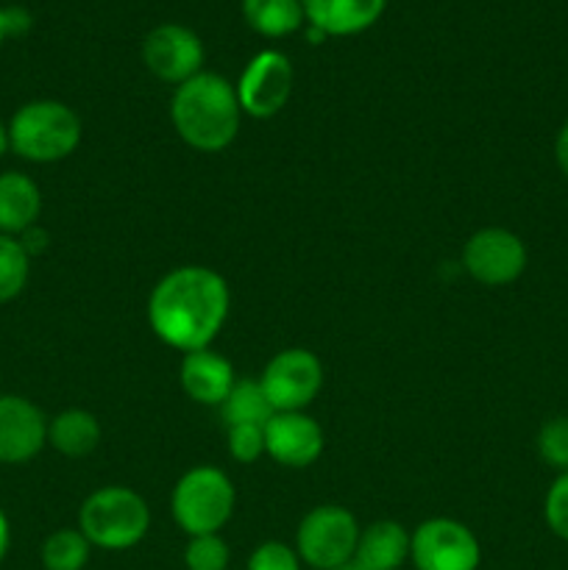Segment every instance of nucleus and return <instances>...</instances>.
Masks as SVG:
<instances>
[{"mask_svg":"<svg viewBox=\"0 0 568 570\" xmlns=\"http://www.w3.org/2000/svg\"><path fill=\"white\" fill-rule=\"evenodd\" d=\"M237 507V490L232 479L212 465L189 468L170 495V512L182 532L189 538L217 534Z\"/></svg>","mask_w":568,"mask_h":570,"instance_id":"nucleus-5","label":"nucleus"},{"mask_svg":"<svg viewBox=\"0 0 568 570\" xmlns=\"http://www.w3.org/2000/svg\"><path fill=\"white\" fill-rule=\"evenodd\" d=\"M228 454L251 465L265 454V426H228Z\"/></svg>","mask_w":568,"mask_h":570,"instance_id":"nucleus-25","label":"nucleus"},{"mask_svg":"<svg viewBox=\"0 0 568 570\" xmlns=\"http://www.w3.org/2000/svg\"><path fill=\"white\" fill-rule=\"evenodd\" d=\"M334 570H368V568L360 566V562H356V560H351V562H345V566H340V568H334Z\"/></svg>","mask_w":568,"mask_h":570,"instance_id":"nucleus-33","label":"nucleus"},{"mask_svg":"<svg viewBox=\"0 0 568 570\" xmlns=\"http://www.w3.org/2000/svg\"><path fill=\"white\" fill-rule=\"evenodd\" d=\"M31 276V256L22 250L20 239L0 234V304H9L26 289Z\"/></svg>","mask_w":568,"mask_h":570,"instance_id":"nucleus-22","label":"nucleus"},{"mask_svg":"<svg viewBox=\"0 0 568 570\" xmlns=\"http://www.w3.org/2000/svg\"><path fill=\"white\" fill-rule=\"evenodd\" d=\"M248 570H301V557L290 546L278 543V540H267V543L254 549Z\"/></svg>","mask_w":568,"mask_h":570,"instance_id":"nucleus-27","label":"nucleus"},{"mask_svg":"<svg viewBox=\"0 0 568 570\" xmlns=\"http://www.w3.org/2000/svg\"><path fill=\"white\" fill-rule=\"evenodd\" d=\"M178 376H182V390L187 399L200 406H221L237 384L232 362L212 348L184 354Z\"/></svg>","mask_w":568,"mask_h":570,"instance_id":"nucleus-14","label":"nucleus"},{"mask_svg":"<svg viewBox=\"0 0 568 570\" xmlns=\"http://www.w3.org/2000/svg\"><path fill=\"white\" fill-rule=\"evenodd\" d=\"M170 120L178 137L200 154H221L237 139L239 109L237 87L217 72L193 76L176 87L170 100Z\"/></svg>","mask_w":568,"mask_h":570,"instance_id":"nucleus-2","label":"nucleus"},{"mask_svg":"<svg viewBox=\"0 0 568 570\" xmlns=\"http://www.w3.org/2000/svg\"><path fill=\"white\" fill-rule=\"evenodd\" d=\"M9 546H11V527L6 512L0 510V562H3L6 554H9Z\"/></svg>","mask_w":568,"mask_h":570,"instance_id":"nucleus-30","label":"nucleus"},{"mask_svg":"<svg viewBox=\"0 0 568 570\" xmlns=\"http://www.w3.org/2000/svg\"><path fill=\"white\" fill-rule=\"evenodd\" d=\"M323 429L306 412H276L265 423V454L284 468H310L323 454Z\"/></svg>","mask_w":568,"mask_h":570,"instance_id":"nucleus-13","label":"nucleus"},{"mask_svg":"<svg viewBox=\"0 0 568 570\" xmlns=\"http://www.w3.org/2000/svg\"><path fill=\"white\" fill-rule=\"evenodd\" d=\"M42 215V193L31 176L17 170L0 173V234L20 237L37 226Z\"/></svg>","mask_w":568,"mask_h":570,"instance_id":"nucleus-16","label":"nucleus"},{"mask_svg":"<svg viewBox=\"0 0 568 570\" xmlns=\"http://www.w3.org/2000/svg\"><path fill=\"white\" fill-rule=\"evenodd\" d=\"M360 523L345 507L323 504L306 512L295 532L301 562L315 570H334L354 560L360 543Z\"/></svg>","mask_w":568,"mask_h":570,"instance_id":"nucleus-6","label":"nucleus"},{"mask_svg":"<svg viewBox=\"0 0 568 570\" xmlns=\"http://www.w3.org/2000/svg\"><path fill=\"white\" fill-rule=\"evenodd\" d=\"M293 65L278 50H262L245 65L237 81V98L243 115L254 120H271L287 106L293 95Z\"/></svg>","mask_w":568,"mask_h":570,"instance_id":"nucleus-10","label":"nucleus"},{"mask_svg":"<svg viewBox=\"0 0 568 570\" xmlns=\"http://www.w3.org/2000/svg\"><path fill=\"white\" fill-rule=\"evenodd\" d=\"M262 390L276 412H304L323 387V365L312 351L284 348L259 376Z\"/></svg>","mask_w":568,"mask_h":570,"instance_id":"nucleus-8","label":"nucleus"},{"mask_svg":"<svg viewBox=\"0 0 568 570\" xmlns=\"http://www.w3.org/2000/svg\"><path fill=\"white\" fill-rule=\"evenodd\" d=\"M410 560L418 570H477L482 549L466 523L454 518H429L412 532Z\"/></svg>","mask_w":568,"mask_h":570,"instance_id":"nucleus-7","label":"nucleus"},{"mask_svg":"<svg viewBox=\"0 0 568 570\" xmlns=\"http://www.w3.org/2000/svg\"><path fill=\"white\" fill-rule=\"evenodd\" d=\"M78 529L98 549L126 551L148 534L150 510L137 490L109 484L87 495L78 510Z\"/></svg>","mask_w":568,"mask_h":570,"instance_id":"nucleus-4","label":"nucleus"},{"mask_svg":"<svg viewBox=\"0 0 568 570\" xmlns=\"http://www.w3.org/2000/svg\"><path fill=\"white\" fill-rule=\"evenodd\" d=\"M243 17L256 33L271 39L290 37L306 20L301 0H243Z\"/></svg>","mask_w":568,"mask_h":570,"instance_id":"nucleus-19","label":"nucleus"},{"mask_svg":"<svg viewBox=\"0 0 568 570\" xmlns=\"http://www.w3.org/2000/svg\"><path fill=\"white\" fill-rule=\"evenodd\" d=\"M92 543L81 534V529H56L42 543V568L45 570H84L89 562Z\"/></svg>","mask_w":568,"mask_h":570,"instance_id":"nucleus-21","label":"nucleus"},{"mask_svg":"<svg viewBox=\"0 0 568 570\" xmlns=\"http://www.w3.org/2000/svg\"><path fill=\"white\" fill-rule=\"evenodd\" d=\"M143 61L159 81L182 87L204 67V42L178 22H161L143 39Z\"/></svg>","mask_w":568,"mask_h":570,"instance_id":"nucleus-11","label":"nucleus"},{"mask_svg":"<svg viewBox=\"0 0 568 570\" xmlns=\"http://www.w3.org/2000/svg\"><path fill=\"white\" fill-rule=\"evenodd\" d=\"M555 156H557V165H560V170L568 176V122L560 128V134H557Z\"/></svg>","mask_w":568,"mask_h":570,"instance_id":"nucleus-29","label":"nucleus"},{"mask_svg":"<svg viewBox=\"0 0 568 570\" xmlns=\"http://www.w3.org/2000/svg\"><path fill=\"white\" fill-rule=\"evenodd\" d=\"M104 429L98 417L87 410H65L48 421V445L61 456L81 460L100 445Z\"/></svg>","mask_w":568,"mask_h":570,"instance_id":"nucleus-18","label":"nucleus"},{"mask_svg":"<svg viewBox=\"0 0 568 570\" xmlns=\"http://www.w3.org/2000/svg\"><path fill=\"white\" fill-rule=\"evenodd\" d=\"M11 150V139H9V122L0 120V156H6Z\"/></svg>","mask_w":568,"mask_h":570,"instance_id":"nucleus-31","label":"nucleus"},{"mask_svg":"<svg viewBox=\"0 0 568 570\" xmlns=\"http://www.w3.org/2000/svg\"><path fill=\"white\" fill-rule=\"evenodd\" d=\"M410 538L401 523L376 521L360 532L354 560L368 570H399L410 560Z\"/></svg>","mask_w":568,"mask_h":570,"instance_id":"nucleus-17","label":"nucleus"},{"mask_svg":"<svg viewBox=\"0 0 568 570\" xmlns=\"http://www.w3.org/2000/svg\"><path fill=\"white\" fill-rule=\"evenodd\" d=\"M232 306L226 278L204 265H182L165 273L150 289L148 323L156 337L170 348H209L221 334Z\"/></svg>","mask_w":568,"mask_h":570,"instance_id":"nucleus-1","label":"nucleus"},{"mask_svg":"<svg viewBox=\"0 0 568 570\" xmlns=\"http://www.w3.org/2000/svg\"><path fill=\"white\" fill-rule=\"evenodd\" d=\"M538 454L546 465L557 471H568V417L546 421L538 434Z\"/></svg>","mask_w":568,"mask_h":570,"instance_id":"nucleus-24","label":"nucleus"},{"mask_svg":"<svg viewBox=\"0 0 568 570\" xmlns=\"http://www.w3.org/2000/svg\"><path fill=\"white\" fill-rule=\"evenodd\" d=\"M48 445V417L22 395H0V465H26Z\"/></svg>","mask_w":568,"mask_h":570,"instance_id":"nucleus-12","label":"nucleus"},{"mask_svg":"<svg viewBox=\"0 0 568 570\" xmlns=\"http://www.w3.org/2000/svg\"><path fill=\"white\" fill-rule=\"evenodd\" d=\"M81 117L61 100L22 104L9 120L11 150L33 165H53L76 154L81 145Z\"/></svg>","mask_w":568,"mask_h":570,"instance_id":"nucleus-3","label":"nucleus"},{"mask_svg":"<svg viewBox=\"0 0 568 570\" xmlns=\"http://www.w3.org/2000/svg\"><path fill=\"white\" fill-rule=\"evenodd\" d=\"M304 17L326 37H354L382 17L388 0H301Z\"/></svg>","mask_w":568,"mask_h":570,"instance_id":"nucleus-15","label":"nucleus"},{"mask_svg":"<svg viewBox=\"0 0 568 570\" xmlns=\"http://www.w3.org/2000/svg\"><path fill=\"white\" fill-rule=\"evenodd\" d=\"M221 415L228 426H265L276 410L267 401L259 379H237L228 399L221 404Z\"/></svg>","mask_w":568,"mask_h":570,"instance_id":"nucleus-20","label":"nucleus"},{"mask_svg":"<svg viewBox=\"0 0 568 570\" xmlns=\"http://www.w3.org/2000/svg\"><path fill=\"white\" fill-rule=\"evenodd\" d=\"M17 239H20L22 250H26V254L31 256V259H33V256L45 254V250H48V245H50V234L45 232V228L39 226V223H37V226L28 228V232H22Z\"/></svg>","mask_w":568,"mask_h":570,"instance_id":"nucleus-28","label":"nucleus"},{"mask_svg":"<svg viewBox=\"0 0 568 570\" xmlns=\"http://www.w3.org/2000/svg\"><path fill=\"white\" fill-rule=\"evenodd\" d=\"M543 515L551 532L568 543V471L560 473L546 493Z\"/></svg>","mask_w":568,"mask_h":570,"instance_id":"nucleus-26","label":"nucleus"},{"mask_svg":"<svg viewBox=\"0 0 568 570\" xmlns=\"http://www.w3.org/2000/svg\"><path fill=\"white\" fill-rule=\"evenodd\" d=\"M462 267L482 287H507L527 271V245L501 226L479 228L462 248Z\"/></svg>","mask_w":568,"mask_h":570,"instance_id":"nucleus-9","label":"nucleus"},{"mask_svg":"<svg viewBox=\"0 0 568 570\" xmlns=\"http://www.w3.org/2000/svg\"><path fill=\"white\" fill-rule=\"evenodd\" d=\"M228 560V546L221 534H198L189 538L187 549H184V566L187 570H226Z\"/></svg>","mask_w":568,"mask_h":570,"instance_id":"nucleus-23","label":"nucleus"},{"mask_svg":"<svg viewBox=\"0 0 568 570\" xmlns=\"http://www.w3.org/2000/svg\"><path fill=\"white\" fill-rule=\"evenodd\" d=\"M11 37V26H9V9H0V45Z\"/></svg>","mask_w":568,"mask_h":570,"instance_id":"nucleus-32","label":"nucleus"}]
</instances>
